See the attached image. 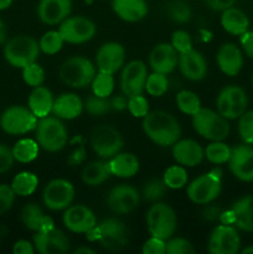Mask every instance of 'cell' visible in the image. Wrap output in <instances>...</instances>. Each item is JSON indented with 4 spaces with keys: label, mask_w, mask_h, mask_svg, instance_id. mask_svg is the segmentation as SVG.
Wrapping results in <instances>:
<instances>
[{
    "label": "cell",
    "mask_w": 253,
    "mask_h": 254,
    "mask_svg": "<svg viewBox=\"0 0 253 254\" xmlns=\"http://www.w3.org/2000/svg\"><path fill=\"white\" fill-rule=\"evenodd\" d=\"M238 133L246 144H253V111L245 112L240 117Z\"/></svg>",
    "instance_id": "45"
},
{
    "label": "cell",
    "mask_w": 253,
    "mask_h": 254,
    "mask_svg": "<svg viewBox=\"0 0 253 254\" xmlns=\"http://www.w3.org/2000/svg\"><path fill=\"white\" fill-rule=\"evenodd\" d=\"M84 108L88 112L91 116L93 117H101L104 114L108 113L111 111V101L108 98H104V97H98L96 94L88 97L86 99V102L83 103Z\"/></svg>",
    "instance_id": "43"
},
{
    "label": "cell",
    "mask_w": 253,
    "mask_h": 254,
    "mask_svg": "<svg viewBox=\"0 0 253 254\" xmlns=\"http://www.w3.org/2000/svg\"><path fill=\"white\" fill-rule=\"evenodd\" d=\"M168 186L164 183L163 179H151L144 185L143 197L149 202H158L161 198L165 197L168 192Z\"/></svg>",
    "instance_id": "39"
},
{
    "label": "cell",
    "mask_w": 253,
    "mask_h": 254,
    "mask_svg": "<svg viewBox=\"0 0 253 254\" xmlns=\"http://www.w3.org/2000/svg\"><path fill=\"white\" fill-rule=\"evenodd\" d=\"M123 138L114 127L102 124L96 127L91 134V146L102 159H111L123 148Z\"/></svg>",
    "instance_id": "10"
},
{
    "label": "cell",
    "mask_w": 253,
    "mask_h": 254,
    "mask_svg": "<svg viewBox=\"0 0 253 254\" xmlns=\"http://www.w3.org/2000/svg\"><path fill=\"white\" fill-rule=\"evenodd\" d=\"M111 175L112 173L108 161L98 160L87 164L82 170L81 178L86 185L94 188V186H99L106 183Z\"/></svg>",
    "instance_id": "32"
},
{
    "label": "cell",
    "mask_w": 253,
    "mask_h": 254,
    "mask_svg": "<svg viewBox=\"0 0 253 254\" xmlns=\"http://www.w3.org/2000/svg\"><path fill=\"white\" fill-rule=\"evenodd\" d=\"M40 45L34 37L19 35L5 42V60L16 68H24L27 64L36 62L40 55Z\"/></svg>",
    "instance_id": "7"
},
{
    "label": "cell",
    "mask_w": 253,
    "mask_h": 254,
    "mask_svg": "<svg viewBox=\"0 0 253 254\" xmlns=\"http://www.w3.org/2000/svg\"><path fill=\"white\" fill-rule=\"evenodd\" d=\"M141 127L145 135L160 146H173L181 136L180 124L168 112H149L143 118Z\"/></svg>",
    "instance_id": "1"
},
{
    "label": "cell",
    "mask_w": 253,
    "mask_h": 254,
    "mask_svg": "<svg viewBox=\"0 0 253 254\" xmlns=\"http://www.w3.org/2000/svg\"><path fill=\"white\" fill-rule=\"evenodd\" d=\"M109 101H111V108L117 112L124 111V109L128 107V97H126L124 94L123 96L113 97V98L109 99Z\"/></svg>",
    "instance_id": "57"
},
{
    "label": "cell",
    "mask_w": 253,
    "mask_h": 254,
    "mask_svg": "<svg viewBox=\"0 0 253 254\" xmlns=\"http://www.w3.org/2000/svg\"><path fill=\"white\" fill-rule=\"evenodd\" d=\"M233 225L246 232H253V195L243 196L230 210Z\"/></svg>",
    "instance_id": "28"
},
{
    "label": "cell",
    "mask_w": 253,
    "mask_h": 254,
    "mask_svg": "<svg viewBox=\"0 0 253 254\" xmlns=\"http://www.w3.org/2000/svg\"><path fill=\"white\" fill-rule=\"evenodd\" d=\"M32 241L35 250L41 254H62L69 248V240L66 233L56 227L37 231Z\"/></svg>",
    "instance_id": "16"
},
{
    "label": "cell",
    "mask_w": 253,
    "mask_h": 254,
    "mask_svg": "<svg viewBox=\"0 0 253 254\" xmlns=\"http://www.w3.org/2000/svg\"><path fill=\"white\" fill-rule=\"evenodd\" d=\"M73 253L74 254H94L96 252L88 247H79L77 248V250H74Z\"/></svg>",
    "instance_id": "60"
},
{
    "label": "cell",
    "mask_w": 253,
    "mask_h": 254,
    "mask_svg": "<svg viewBox=\"0 0 253 254\" xmlns=\"http://www.w3.org/2000/svg\"><path fill=\"white\" fill-rule=\"evenodd\" d=\"M89 242L98 241L108 251H121L128 243V228L117 218H107L86 233Z\"/></svg>",
    "instance_id": "2"
},
{
    "label": "cell",
    "mask_w": 253,
    "mask_h": 254,
    "mask_svg": "<svg viewBox=\"0 0 253 254\" xmlns=\"http://www.w3.org/2000/svg\"><path fill=\"white\" fill-rule=\"evenodd\" d=\"M60 78L71 88H84L89 86L96 76V66L83 56L67 59L60 67Z\"/></svg>",
    "instance_id": "5"
},
{
    "label": "cell",
    "mask_w": 253,
    "mask_h": 254,
    "mask_svg": "<svg viewBox=\"0 0 253 254\" xmlns=\"http://www.w3.org/2000/svg\"><path fill=\"white\" fill-rule=\"evenodd\" d=\"M12 4V0H0V10H5L10 7Z\"/></svg>",
    "instance_id": "61"
},
{
    "label": "cell",
    "mask_w": 253,
    "mask_h": 254,
    "mask_svg": "<svg viewBox=\"0 0 253 254\" xmlns=\"http://www.w3.org/2000/svg\"><path fill=\"white\" fill-rule=\"evenodd\" d=\"M62 221L64 227L74 233H87L97 225L93 211L83 205L68 206L64 211Z\"/></svg>",
    "instance_id": "19"
},
{
    "label": "cell",
    "mask_w": 253,
    "mask_h": 254,
    "mask_svg": "<svg viewBox=\"0 0 253 254\" xmlns=\"http://www.w3.org/2000/svg\"><path fill=\"white\" fill-rule=\"evenodd\" d=\"M59 32L67 44H84L96 35V25L84 16H72L61 22Z\"/></svg>",
    "instance_id": "12"
},
{
    "label": "cell",
    "mask_w": 253,
    "mask_h": 254,
    "mask_svg": "<svg viewBox=\"0 0 253 254\" xmlns=\"http://www.w3.org/2000/svg\"><path fill=\"white\" fill-rule=\"evenodd\" d=\"M15 192L11 185L0 184V216L5 215L12 207L15 201Z\"/></svg>",
    "instance_id": "50"
},
{
    "label": "cell",
    "mask_w": 253,
    "mask_h": 254,
    "mask_svg": "<svg viewBox=\"0 0 253 254\" xmlns=\"http://www.w3.org/2000/svg\"><path fill=\"white\" fill-rule=\"evenodd\" d=\"M128 111L135 118H144L149 113V102L143 94L129 97L128 98Z\"/></svg>",
    "instance_id": "46"
},
{
    "label": "cell",
    "mask_w": 253,
    "mask_h": 254,
    "mask_svg": "<svg viewBox=\"0 0 253 254\" xmlns=\"http://www.w3.org/2000/svg\"><path fill=\"white\" fill-rule=\"evenodd\" d=\"M176 106L180 109V112L188 116H193L202 108L197 94L191 91H186V89L176 94Z\"/></svg>",
    "instance_id": "37"
},
{
    "label": "cell",
    "mask_w": 253,
    "mask_h": 254,
    "mask_svg": "<svg viewBox=\"0 0 253 254\" xmlns=\"http://www.w3.org/2000/svg\"><path fill=\"white\" fill-rule=\"evenodd\" d=\"M126 61V50L118 42H107L98 49L96 55L99 72L114 74L122 68Z\"/></svg>",
    "instance_id": "18"
},
{
    "label": "cell",
    "mask_w": 253,
    "mask_h": 254,
    "mask_svg": "<svg viewBox=\"0 0 253 254\" xmlns=\"http://www.w3.org/2000/svg\"><path fill=\"white\" fill-rule=\"evenodd\" d=\"M139 201H140V195L138 190L126 184L114 186L107 196V206L112 212L118 215L133 212L139 206Z\"/></svg>",
    "instance_id": "15"
},
{
    "label": "cell",
    "mask_w": 253,
    "mask_h": 254,
    "mask_svg": "<svg viewBox=\"0 0 253 254\" xmlns=\"http://www.w3.org/2000/svg\"><path fill=\"white\" fill-rule=\"evenodd\" d=\"M166 253L168 254H192L195 253L192 243L185 238H169L166 242Z\"/></svg>",
    "instance_id": "49"
},
{
    "label": "cell",
    "mask_w": 253,
    "mask_h": 254,
    "mask_svg": "<svg viewBox=\"0 0 253 254\" xmlns=\"http://www.w3.org/2000/svg\"><path fill=\"white\" fill-rule=\"evenodd\" d=\"M203 215L207 221H216L221 217V211L218 207H207Z\"/></svg>",
    "instance_id": "58"
},
{
    "label": "cell",
    "mask_w": 253,
    "mask_h": 254,
    "mask_svg": "<svg viewBox=\"0 0 253 254\" xmlns=\"http://www.w3.org/2000/svg\"><path fill=\"white\" fill-rule=\"evenodd\" d=\"M173 158L179 165L193 168L202 163L205 158V149L192 139H179L173 144Z\"/></svg>",
    "instance_id": "21"
},
{
    "label": "cell",
    "mask_w": 253,
    "mask_h": 254,
    "mask_svg": "<svg viewBox=\"0 0 253 254\" xmlns=\"http://www.w3.org/2000/svg\"><path fill=\"white\" fill-rule=\"evenodd\" d=\"M113 11L126 22H136L143 20L148 14V4L145 0H112Z\"/></svg>",
    "instance_id": "27"
},
{
    "label": "cell",
    "mask_w": 253,
    "mask_h": 254,
    "mask_svg": "<svg viewBox=\"0 0 253 254\" xmlns=\"http://www.w3.org/2000/svg\"><path fill=\"white\" fill-rule=\"evenodd\" d=\"M241 238L231 225L217 226L210 235L207 250L211 254H236L240 252Z\"/></svg>",
    "instance_id": "14"
},
{
    "label": "cell",
    "mask_w": 253,
    "mask_h": 254,
    "mask_svg": "<svg viewBox=\"0 0 253 254\" xmlns=\"http://www.w3.org/2000/svg\"><path fill=\"white\" fill-rule=\"evenodd\" d=\"M252 84H253V76H252Z\"/></svg>",
    "instance_id": "64"
},
{
    "label": "cell",
    "mask_w": 253,
    "mask_h": 254,
    "mask_svg": "<svg viewBox=\"0 0 253 254\" xmlns=\"http://www.w3.org/2000/svg\"><path fill=\"white\" fill-rule=\"evenodd\" d=\"M5 42H6V27H5L2 20L0 19V45L5 44Z\"/></svg>",
    "instance_id": "59"
},
{
    "label": "cell",
    "mask_w": 253,
    "mask_h": 254,
    "mask_svg": "<svg viewBox=\"0 0 253 254\" xmlns=\"http://www.w3.org/2000/svg\"><path fill=\"white\" fill-rule=\"evenodd\" d=\"M37 117L29 108L22 106H11L0 116V127L10 135H22L35 130Z\"/></svg>",
    "instance_id": "9"
},
{
    "label": "cell",
    "mask_w": 253,
    "mask_h": 254,
    "mask_svg": "<svg viewBox=\"0 0 253 254\" xmlns=\"http://www.w3.org/2000/svg\"><path fill=\"white\" fill-rule=\"evenodd\" d=\"M218 68L226 76L235 77L240 73L243 66V56L240 47L235 44H223L216 55Z\"/></svg>",
    "instance_id": "24"
},
{
    "label": "cell",
    "mask_w": 253,
    "mask_h": 254,
    "mask_svg": "<svg viewBox=\"0 0 253 254\" xmlns=\"http://www.w3.org/2000/svg\"><path fill=\"white\" fill-rule=\"evenodd\" d=\"M91 86H92V91H93V94H96V96L98 97L108 98V97L113 93V89H114L113 74L99 72V73H97L96 76H94Z\"/></svg>",
    "instance_id": "40"
},
{
    "label": "cell",
    "mask_w": 253,
    "mask_h": 254,
    "mask_svg": "<svg viewBox=\"0 0 253 254\" xmlns=\"http://www.w3.org/2000/svg\"><path fill=\"white\" fill-rule=\"evenodd\" d=\"M178 64L183 76L190 81H201L207 73V64L202 54L193 49L179 55Z\"/></svg>",
    "instance_id": "23"
},
{
    "label": "cell",
    "mask_w": 253,
    "mask_h": 254,
    "mask_svg": "<svg viewBox=\"0 0 253 254\" xmlns=\"http://www.w3.org/2000/svg\"><path fill=\"white\" fill-rule=\"evenodd\" d=\"M15 158L12 155V149L9 146L0 144V174L9 171L14 165Z\"/></svg>",
    "instance_id": "52"
},
{
    "label": "cell",
    "mask_w": 253,
    "mask_h": 254,
    "mask_svg": "<svg viewBox=\"0 0 253 254\" xmlns=\"http://www.w3.org/2000/svg\"><path fill=\"white\" fill-rule=\"evenodd\" d=\"M169 88V81L166 74L159 73V72H153L148 74L145 83L146 93L153 97H161L166 93Z\"/></svg>",
    "instance_id": "42"
},
{
    "label": "cell",
    "mask_w": 253,
    "mask_h": 254,
    "mask_svg": "<svg viewBox=\"0 0 253 254\" xmlns=\"http://www.w3.org/2000/svg\"><path fill=\"white\" fill-rule=\"evenodd\" d=\"M222 92L232 103V119L240 118L247 108L248 99L246 92L238 86H227L222 88Z\"/></svg>",
    "instance_id": "35"
},
{
    "label": "cell",
    "mask_w": 253,
    "mask_h": 254,
    "mask_svg": "<svg viewBox=\"0 0 253 254\" xmlns=\"http://www.w3.org/2000/svg\"><path fill=\"white\" fill-rule=\"evenodd\" d=\"M34 243L29 242L26 240L16 241L12 246V253L14 254H34L35 253Z\"/></svg>",
    "instance_id": "54"
},
{
    "label": "cell",
    "mask_w": 253,
    "mask_h": 254,
    "mask_svg": "<svg viewBox=\"0 0 253 254\" xmlns=\"http://www.w3.org/2000/svg\"><path fill=\"white\" fill-rule=\"evenodd\" d=\"M231 173L238 180L251 183L253 181V148L251 144L237 145L231 150L228 160Z\"/></svg>",
    "instance_id": "17"
},
{
    "label": "cell",
    "mask_w": 253,
    "mask_h": 254,
    "mask_svg": "<svg viewBox=\"0 0 253 254\" xmlns=\"http://www.w3.org/2000/svg\"><path fill=\"white\" fill-rule=\"evenodd\" d=\"M232 149L223 143V140L212 141L208 144L205 149V156L210 163L221 165V164L228 163Z\"/></svg>",
    "instance_id": "36"
},
{
    "label": "cell",
    "mask_w": 253,
    "mask_h": 254,
    "mask_svg": "<svg viewBox=\"0 0 253 254\" xmlns=\"http://www.w3.org/2000/svg\"><path fill=\"white\" fill-rule=\"evenodd\" d=\"M179 64V54L173 45L168 42L158 44L149 55V64L154 72L169 74Z\"/></svg>",
    "instance_id": "20"
},
{
    "label": "cell",
    "mask_w": 253,
    "mask_h": 254,
    "mask_svg": "<svg viewBox=\"0 0 253 254\" xmlns=\"http://www.w3.org/2000/svg\"><path fill=\"white\" fill-rule=\"evenodd\" d=\"M221 25L223 29L232 35H242L248 31L250 20L242 10L237 7H228L221 15Z\"/></svg>",
    "instance_id": "31"
},
{
    "label": "cell",
    "mask_w": 253,
    "mask_h": 254,
    "mask_svg": "<svg viewBox=\"0 0 253 254\" xmlns=\"http://www.w3.org/2000/svg\"><path fill=\"white\" fill-rule=\"evenodd\" d=\"M35 134L39 145L49 153H57L62 150L68 140L66 127L56 116L40 118L35 128Z\"/></svg>",
    "instance_id": "3"
},
{
    "label": "cell",
    "mask_w": 253,
    "mask_h": 254,
    "mask_svg": "<svg viewBox=\"0 0 253 254\" xmlns=\"http://www.w3.org/2000/svg\"><path fill=\"white\" fill-rule=\"evenodd\" d=\"M108 163L112 175L122 179L133 178L140 168L138 158L131 153H118Z\"/></svg>",
    "instance_id": "30"
},
{
    "label": "cell",
    "mask_w": 253,
    "mask_h": 254,
    "mask_svg": "<svg viewBox=\"0 0 253 254\" xmlns=\"http://www.w3.org/2000/svg\"><path fill=\"white\" fill-rule=\"evenodd\" d=\"M169 15L171 20L179 24H185L191 19V9L188 4L184 1H175L169 7Z\"/></svg>",
    "instance_id": "48"
},
{
    "label": "cell",
    "mask_w": 253,
    "mask_h": 254,
    "mask_svg": "<svg viewBox=\"0 0 253 254\" xmlns=\"http://www.w3.org/2000/svg\"><path fill=\"white\" fill-rule=\"evenodd\" d=\"M163 180L169 189L179 190L188 184V171L183 165H173L166 169L163 175Z\"/></svg>",
    "instance_id": "38"
},
{
    "label": "cell",
    "mask_w": 253,
    "mask_h": 254,
    "mask_svg": "<svg viewBox=\"0 0 253 254\" xmlns=\"http://www.w3.org/2000/svg\"><path fill=\"white\" fill-rule=\"evenodd\" d=\"M54 96L51 91L44 86L34 87L32 92L29 96V109L37 117V119L44 118L52 113V107H54Z\"/></svg>",
    "instance_id": "29"
},
{
    "label": "cell",
    "mask_w": 253,
    "mask_h": 254,
    "mask_svg": "<svg viewBox=\"0 0 253 254\" xmlns=\"http://www.w3.org/2000/svg\"><path fill=\"white\" fill-rule=\"evenodd\" d=\"M171 45L174 49L178 51V54H184L192 49V39H191L190 34L184 30H176L171 35Z\"/></svg>",
    "instance_id": "47"
},
{
    "label": "cell",
    "mask_w": 253,
    "mask_h": 254,
    "mask_svg": "<svg viewBox=\"0 0 253 254\" xmlns=\"http://www.w3.org/2000/svg\"><path fill=\"white\" fill-rule=\"evenodd\" d=\"M192 117V127L198 135L211 141L225 140L230 134L228 119L218 112L208 108H201Z\"/></svg>",
    "instance_id": "6"
},
{
    "label": "cell",
    "mask_w": 253,
    "mask_h": 254,
    "mask_svg": "<svg viewBox=\"0 0 253 254\" xmlns=\"http://www.w3.org/2000/svg\"><path fill=\"white\" fill-rule=\"evenodd\" d=\"M84 1H86L87 4H89V5H91L92 2H93V0H84Z\"/></svg>",
    "instance_id": "63"
},
{
    "label": "cell",
    "mask_w": 253,
    "mask_h": 254,
    "mask_svg": "<svg viewBox=\"0 0 253 254\" xmlns=\"http://www.w3.org/2000/svg\"><path fill=\"white\" fill-rule=\"evenodd\" d=\"M176 213L164 202H155L146 212V226L153 237L168 241L173 237L176 230Z\"/></svg>",
    "instance_id": "8"
},
{
    "label": "cell",
    "mask_w": 253,
    "mask_h": 254,
    "mask_svg": "<svg viewBox=\"0 0 253 254\" xmlns=\"http://www.w3.org/2000/svg\"><path fill=\"white\" fill-rule=\"evenodd\" d=\"M222 191V171L213 169L196 178L186 189V195L196 205H208L220 196Z\"/></svg>",
    "instance_id": "4"
},
{
    "label": "cell",
    "mask_w": 253,
    "mask_h": 254,
    "mask_svg": "<svg viewBox=\"0 0 253 254\" xmlns=\"http://www.w3.org/2000/svg\"><path fill=\"white\" fill-rule=\"evenodd\" d=\"M143 254H165L166 253V241L161 238L153 237L151 236L149 240L144 242L141 247Z\"/></svg>",
    "instance_id": "51"
},
{
    "label": "cell",
    "mask_w": 253,
    "mask_h": 254,
    "mask_svg": "<svg viewBox=\"0 0 253 254\" xmlns=\"http://www.w3.org/2000/svg\"><path fill=\"white\" fill-rule=\"evenodd\" d=\"M22 79L30 87L41 86L45 81V71L39 64L32 62L22 68Z\"/></svg>",
    "instance_id": "44"
},
{
    "label": "cell",
    "mask_w": 253,
    "mask_h": 254,
    "mask_svg": "<svg viewBox=\"0 0 253 254\" xmlns=\"http://www.w3.org/2000/svg\"><path fill=\"white\" fill-rule=\"evenodd\" d=\"M207 6L215 11H223V10L232 7L236 0H205Z\"/></svg>",
    "instance_id": "56"
},
{
    "label": "cell",
    "mask_w": 253,
    "mask_h": 254,
    "mask_svg": "<svg viewBox=\"0 0 253 254\" xmlns=\"http://www.w3.org/2000/svg\"><path fill=\"white\" fill-rule=\"evenodd\" d=\"M83 108V102L77 94L63 93L55 99L52 113L60 119L72 121L81 116Z\"/></svg>",
    "instance_id": "25"
},
{
    "label": "cell",
    "mask_w": 253,
    "mask_h": 254,
    "mask_svg": "<svg viewBox=\"0 0 253 254\" xmlns=\"http://www.w3.org/2000/svg\"><path fill=\"white\" fill-rule=\"evenodd\" d=\"M63 44L64 41L61 34L59 31H54V30L45 32L39 41L40 50L46 55H55L60 52L63 47Z\"/></svg>",
    "instance_id": "41"
},
{
    "label": "cell",
    "mask_w": 253,
    "mask_h": 254,
    "mask_svg": "<svg viewBox=\"0 0 253 254\" xmlns=\"http://www.w3.org/2000/svg\"><path fill=\"white\" fill-rule=\"evenodd\" d=\"M74 198V188L64 179H54L50 181L42 192V201L49 210L61 211L71 206Z\"/></svg>",
    "instance_id": "11"
},
{
    "label": "cell",
    "mask_w": 253,
    "mask_h": 254,
    "mask_svg": "<svg viewBox=\"0 0 253 254\" xmlns=\"http://www.w3.org/2000/svg\"><path fill=\"white\" fill-rule=\"evenodd\" d=\"M72 10V0H41L37 16L44 24L57 25L67 19Z\"/></svg>",
    "instance_id": "22"
},
{
    "label": "cell",
    "mask_w": 253,
    "mask_h": 254,
    "mask_svg": "<svg viewBox=\"0 0 253 254\" xmlns=\"http://www.w3.org/2000/svg\"><path fill=\"white\" fill-rule=\"evenodd\" d=\"M241 45L246 55L253 59V31H246L241 35Z\"/></svg>",
    "instance_id": "55"
},
{
    "label": "cell",
    "mask_w": 253,
    "mask_h": 254,
    "mask_svg": "<svg viewBox=\"0 0 253 254\" xmlns=\"http://www.w3.org/2000/svg\"><path fill=\"white\" fill-rule=\"evenodd\" d=\"M39 143L32 139H21L17 143H15L12 148V155L15 160L19 163L27 164L34 161L39 155Z\"/></svg>",
    "instance_id": "34"
},
{
    "label": "cell",
    "mask_w": 253,
    "mask_h": 254,
    "mask_svg": "<svg viewBox=\"0 0 253 254\" xmlns=\"http://www.w3.org/2000/svg\"><path fill=\"white\" fill-rule=\"evenodd\" d=\"M216 106H217V112L221 116L225 117L226 119H232V103H231L230 99L227 98V96L222 91L218 94Z\"/></svg>",
    "instance_id": "53"
},
{
    "label": "cell",
    "mask_w": 253,
    "mask_h": 254,
    "mask_svg": "<svg viewBox=\"0 0 253 254\" xmlns=\"http://www.w3.org/2000/svg\"><path fill=\"white\" fill-rule=\"evenodd\" d=\"M148 78V68L145 64L139 60L128 62L124 66L121 76V89L126 97L143 94Z\"/></svg>",
    "instance_id": "13"
},
{
    "label": "cell",
    "mask_w": 253,
    "mask_h": 254,
    "mask_svg": "<svg viewBox=\"0 0 253 254\" xmlns=\"http://www.w3.org/2000/svg\"><path fill=\"white\" fill-rule=\"evenodd\" d=\"M20 218L21 222L27 230L34 231H45L50 230V228L55 227L54 220L50 216L45 215L42 212L41 207L37 203H27L22 207L21 213H20Z\"/></svg>",
    "instance_id": "26"
},
{
    "label": "cell",
    "mask_w": 253,
    "mask_h": 254,
    "mask_svg": "<svg viewBox=\"0 0 253 254\" xmlns=\"http://www.w3.org/2000/svg\"><path fill=\"white\" fill-rule=\"evenodd\" d=\"M243 254H253V246H250V247L245 248V250L242 251Z\"/></svg>",
    "instance_id": "62"
},
{
    "label": "cell",
    "mask_w": 253,
    "mask_h": 254,
    "mask_svg": "<svg viewBox=\"0 0 253 254\" xmlns=\"http://www.w3.org/2000/svg\"><path fill=\"white\" fill-rule=\"evenodd\" d=\"M37 185H39V179L34 173H30V171L19 173L12 179L11 183L15 195L22 196V197L32 195L37 189Z\"/></svg>",
    "instance_id": "33"
}]
</instances>
